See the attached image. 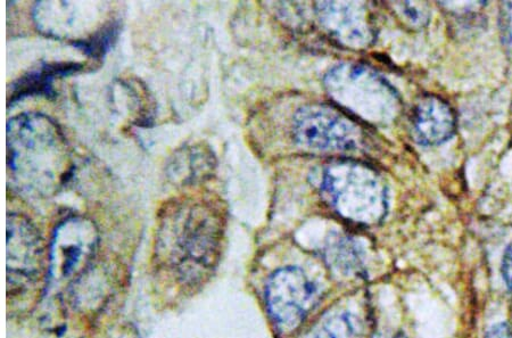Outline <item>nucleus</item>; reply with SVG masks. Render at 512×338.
Returning <instances> with one entry per match:
<instances>
[{"label": "nucleus", "mask_w": 512, "mask_h": 338, "mask_svg": "<svg viewBox=\"0 0 512 338\" xmlns=\"http://www.w3.org/2000/svg\"><path fill=\"white\" fill-rule=\"evenodd\" d=\"M8 183L20 193L47 197L68 183L74 166L68 140L41 113H22L6 127Z\"/></svg>", "instance_id": "nucleus-1"}, {"label": "nucleus", "mask_w": 512, "mask_h": 338, "mask_svg": "<svg viewBox=\"0 0 512 338\" xmlns=\"http://www.w3.org/2000/svg\"><path fill=\"white\" fill-rule=\"evenodd\" d=\"M221 219L208 206L191 201L165 205L155 238V259L173 282L201 284L216 265Z\"/></svg>", "instance_id": "nucleus-2"}, {"label": "nucleus", "mask_w": 512, "mask_h": 338, "mask_svg": "<svg viewBox=\"0 0 512 338\" xmlns=\"http://www.w3.org/2000/svg\"><path fill=\"white\" fill-rule=\"evenodd\" d=\"M321 189L332 208L354 224L376 225L385 217L387 193L384 181L365 164L351 161L329 164Z\"/></svg>", "instance_id": "nucleus-3"}, {"label": "nucleus", "mask_w": 512, "mask_h": 338, "mask_svg": "<svg viewBox=\"0 0 512 338\" xmlns=\"http://www.w3.org/2000/svg\"><path fill=\"white\" fill-rule=\"evenodd\" d=\"M325 85L336 103L374 125H385L399 111L394 89L376 72L362 65H338L327 74Z\"/></svg>", "instance_id": "nucleus-4"}, {"label": "nucleus", "mask_w": 512, "mask_h": 338, "mask_svg": "<svg viewBox=\"0 0 512 338\" xmlns=\"http://www.w3.org/2000/svg\"><path fill=\"white\" fill-rule=\"evenodd\" d=\"M293 134L299 145L313 151L348 152L362 143L359 127L326 105H309L297 111Z\"/></svg>", "instance_id": "nucleus-5"}, {"label": "nucleus", "mask_w": 512, "mask_h": 338, "mask_svg": "<svg viewBox=\"0 0 512 338\" xmlns=\"http://www.w3.org/2000/svg\"><path fill=\"white\" fill-rule=\"evenodd\" d=\"M98 230L92 220L73 216L56 227L49 253V275L53 284L76 277L93 259L98 246Z\"/></svg>", "instance_id": "nucleus-6"}, {"label": "nucleus", "mask_w": 512, "mask_h": 338, "mask_svg": "<svg viewBox=\"0 0 512 338\" xmlns=\"http://www.w3.org/2000/svg\"><path fill=\"white\" fill-rule=\"evenodd\" d=\"M315 298V285L299 268L280 269L269 279L266 290L268 311L283 331H293L300 326Z\"/></svg>", "instance_id": "nucleus-7"}, {"label": "nucleus", "mask_w": 512, "mask_h": 338, "mask_svg": "<svg viewBox=\"0 0 512 338\" xmlns=\"http://www.w3.org/2000/svg\"><path fill=\"white\" fill-rule=\"evenodd\" d=\"M43 261V242L32 222L20 213H8L6 221L7 286L29 284L38 277Z\"/></svg>", "instance_id": "nucleus-8"}, {"label": "nucleus", "mask_w": 512, "mask_h": 338, "mask_svg": "<svg viewBox=\"0 0 512 338\" xmlns=\"http://www.w3.org/2000/svg\"><path fill=\"white\" fill-rule=\"evenodd\" d=\"M319 19L343 44L355 48L368 44L370 29L365 7L360 3H319Z\"/></svg>", "instance_id": "nucleus-9"}, {"label": "nucleus", "mask_w": 512, "mask_h": 338, "mask_svg": "<svg viewBox=\"0 0 512 338\" xmlns=\"http://www.w3.org/2000/svg\"><path fill=\"white\" fill-rule=\"evenodd\" d=\"M412 127L420 145H440L456 131V117L449 104L439 97L427 96L416 106Z\"/></svg>", "instance_id": "nucleus-10"}, {"label": "nucleus", "mask_w": 512, "mask_h": 338, "mask_svg": "<svg viewBox=\"0 0 512 338\" xmlns=\"http://www.w3.org/2000/svg\"><path fill=\"white\" fill-rule=\"evenodd\" d=\"M82 69L79 63H47L40 65L39 69L24 74L16 80L12 86L11 96L8 97L7 106L10 107L28 96H45L53 98L54 80L60 77L70 76Z\"/></svg>", "instance_id": "nucleus-11"}, {"label": "nucleus", "mask_w": 512, "mask_h": 338, "mask_svg": "<svg viewBox=\"0 0 512 338\" xmlns=\"http://www.w3.org/2000/svg\"><path fill=\"white\" fill-rule=\"evenodd\" d=\"M213 156L200 146L186 147L173 156L169 175L183 183H193L194 180L209 175L212 169Z\"/></svg>", "instance_id": "nucleus-12"}, {"label": "nucleus", "mask_w": 512, "mask_h": 338, "mask_svg": "<svg viewBox=\"0 0 512 338\" xmlns=\"http://www.w3.org/2000/svg\"><path fill=\"white\" fill-rule=\"evenodd\" d=\"M326 259L328 265L342 276H357L363 269L358 246L349 237H340L330 242L326 249Z\"/></svg>", "instance_id": "nucleus-13"}, {"label": "nucleus", "mask_w": 512, "mask_h": 338, "mask_svg": "<svg viewBox=\"0 0 512 338\" xmlns=\"http://www.w3.org/2000/svg\"><path fill=\"white\" fill-rule=\"evenodd\" d=\"M365 329L361 320L350 311L329 315L309 338H363Z\"/></svg>", "instance_id": "nucleus-14"}, {"label": "nucleus", "mask_w": 512, "mask_h": 338, "mask_svg": "<svg viewBox=\"0 0 512 338\" xmlns=\"http://www.w3.org/2000/svg\"><path fill=\"white\" fill-rule=\"evenodd\" d=\"M119 21H109L99 27L88 38L72 45L94 60H101L114 46L120 35Z\"/></svg>", "instance_id": "nucleus-15"}, {"label": "nucleus", "mask_w": 512, "mask_h": 338, "mask_svg": "<svg viewBox=\"0 0 512 338\" xmlns=\"http://www.w3.org/2000/svg\"><path fill=\"white\" fill-rule=\"evenodd\" d=\"M400 8L404 18H406L412 26L423 27L428 22L429 12L425 4L417 3H400L396 4Z\"/></svg>", "instance_id": "nucleus-16"}, {"label": "nucleus", "mask_w": 512, "mask_h": 338, "mask_svg": "<svg viewBox=\"0 0 512 338\" xmlns=\"http://www.w3.org/2000/svg\"><path fill=\"white\" fill-rule=\"evenodd\" d=\"M502 43L512 56V3H503L500 12Z\"/></svg>", "instance_id": "nucleus-17"}, {"label": "nucleus", "mask_w": 512, "mask_h": 338, "mask_svg": "<svg viewBox=\"0 0 512 338\" xmlns=\"http://www.w3.org/2000/svg\"><path fill=\"white\" fill-rule=\"evenodd\" d=\"M502 274L507 286L512 291V243L506 251L505 258H503Z\"/></svg>", "instance_id": "nucleus-18"}, {"label": "nucleus", "mask_w": 512, "mask_h": 338, "mask_svg": "<svg viewBox=\"0 0 512 338\" xmlns=\"http://www.w3.org/2000/svg\"><path fill=\"white\" fill-rule=\"evenodd\" d=\"M485 338H512V327L508 324L495 326Z\"/></svg>", "instance_id": "nucleus-19"}, {"label": "nucleus", "mask_w": 512, "mask_h": 338, "mask_svg": "<svg viewBox=\"0 0 512 338\" xmlns=\"http://www.w3.org/2000/svg\"><path fill=\"white\" fill-rule=\"evenodd\" d=\"M395 338H406V337H403V336H398V337H395Z\"/></svg>", "instance_id": "nucleus-20"}, {"label": "nucleus", "mask_w": 512, "mask_h": 338, "mask_svg": "<svg viewBox=\"0 0 512 338\" xmlns=\"http://www.w3.org/2000/svg\"><path fill=\"white\" fill-rule=\"evenodd\" d=\"M510 145L512 146V137H511V144Z\"/></svg>", "instance_id": "nucleus-21"}]
</instances>
